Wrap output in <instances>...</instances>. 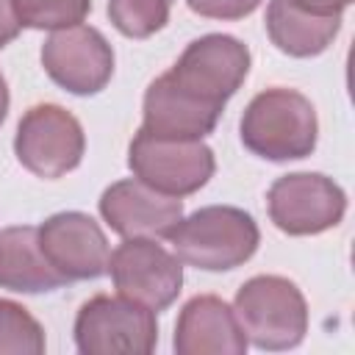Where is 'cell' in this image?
I'll list each match as a JSON object with an SVG mask.
<instances>
[{"instance_id": "10", "label": "cell", "mask_w": 355, "mask_h": 355, "mask_svg": "<svg viewBox=\"0 0 355 355\" xmlns=\"http://www.w3.org/2000/svg\"><path fill=\"white\" fill-rule=\"evenodd\" d=\"M116 291L150 311L169 308L183 286V261L155 239H125L108 258Z\"/></svg>"}, {"instance_id": "16", "label": "cell", "mask_w": 355, "mask_h": 355, "mask_svg": "<svg viewBox=\"0 0 355 355\" xmlns=\"http://www.w3.org/2000/svg\"><path fill=\"white\" fill-rule=\"evenodd\" d=\"M341 31V14H311L288 0H269L266 6V33L272 44L294 58H311L324 53Z\"/></svg>"}, {"instance_id": "20", "label": "cell", "mask_w": 355, "mask_h": 355, "mask_svg": "<svg viewBox=\"0 0 355 355\" xmlns=\"http://www.w3.org/2000/svg\"><path fill=\"white\" fill-rule=\"evenodd\" d=\"M186 6L208 19H244L261 6V0H186Z\"/></svg>"}, {"instance_id": "5", "label": "cell", "mask_w": 355, "mask_h": 355, "mask_svg": "<svg viewBox=\"0 0 355 355\" xmlns=\"http://www.w3.org/2000/svg\"><path fill=\"white\" fill-rule=\"evenodd\" d=\"M128 166L133 178L155 191L189 197L211 180L216 161L202 139H166L139 128L128 147Z\"/></svg>"}, {"instance_id": "19", "label": "cell", "mask_w": 355, "mask_h": 355, "mask_svg": "<svg viewBox=\"0 0 355 355\" xmlns=\"http://www.w3.org/2000/svg\"><path fill=\"white\" fill-rule=\"evenodd\" d=\"M14 6L19 22L36 31L80 25L83 17L92 11V0H14Z\"/></svg>"}, {"instance_id": "3", "label": "cell", "mask_w": 355, "mask_h": 355, "mask_svg": "<svg viewBox=\"0 0 355 355\" xmlns=\"http://www.w3.org/2000/svg\"><path fill=\"white\" fill-rule=\"evenodd\" d=\"M233 313L247 344L280 352L297 347L308 333V305L297 283L280 275L250 277L233 300Z\"/></svg>"}, {"instance_id": "17", "label": "cell", "mask_w": 355, "mask_h": 355, "mask_svg": "<svg viewBox=\"0 0 355 355\" xmlns=\"http://www.w3.org/2000/svg\"><path fill=\"white\" fill-rule=\"evenodd\" d=\"M175 0H108L111 25L128 39H147L169 22Z\"/></svg>"}, {"instance_id": "23", "label": "cell", "mask_w": 355, "mask_h": 355, "mask_svg": "<svg viewBox=\"0 0 355 355\" xmlns=\"http://www.w3.org/2000/svg\"><path fill=\"white\" fill-rule=\"evenodd\" d=\"M6 114H8V86H6V78L0 72V125L6 122Z\"/></svg>"}, {"instance_id": "8", "label": "cell", "mask_w": 355, "mask_h": 355, "mask_svg": "<svg viewBox=\"0 0 355 355\" xmlns=\"http://www.w3.org/2000/svg\"><path fill=\"white\" fill-rule=\"evenodd\" d=\"M269 219L288 236H316L336 227L347 211L344 189L322 172H291L269 186Z\"/></svg>"}, {"instance_id": "11", "label": "cell", "mask_w": 355, "mask_h": 355, "mask_svg": "<svg viewBox=\"0 0 355 355\" xmlns=\"http://www.w3.org/2000/svg\"><path fill=\"white\" fill-rule=\"evenodd\" d=\"M39 244L53 269L67 280H97L108 272V239L83 211H61L39 225Z\"/></svg>"}, {"instance_id": "13", "label": "cell", "mask_w": 355, "mask_h": 355, "mask_svg": "<svg viewBox=\"0 0 355 355\" xmlns=\"http://www.w3.org/2000/svg\"><path fill=\"white\" fill-rule=\"evenodd\" d=\"M175 352L178 355H244L247 338L239 327L233 308L214 297H191L175 324Z\"/></svg>"}, {"instance_id": "2", "label": "cell", "mask_w": 355, "mask_h": 355, "mask_svg": "<svg viewBox=\"0 0 355 355\" xmlns=\"http://www.w3.org/2000/svg\"><path fill=\"white\" fill-rule=\"evenodd\" d=\"M169 241L183 263L205 272H227L255 255L261 230L244 208L205 205L180 219Z\"/></svg>"}, {"instance_id": "12", "label": "cell", "mask_w": 355, "mask_h": 355, "mask_svg": "<svg viewBox=\"0 0 355 355\" xmlns=\"http://www.w3.org/2000/svg\"><path fill=\"white\" fill-rule=\"evenodd\" d=\"M100 216L122 239H169L183 219V202L139 178H125L100 194Z\"/></svg>"}, {"instance_id": "9", "label": "cell", "mask_w": 355, "mask_h": 355, "mask_svg": "<svg viewBox=\"0 0 355 355\" xmlns=\"http://www.w3.org/2000/svg\"><path fill=\"white\" fill-rule=\"evenodd\" d=\"M42 67L64 92L89 97L108 86L114 75V47L92 25L58 28L42 44Z\"/></svg>"}, {"instance_id": "6", "label": "cell", "mask_w": 355, "mask_h": 355, "mask_svg": "<svg viewBox=\"0 0 355 355\" xmlns=\"http://www.w3.org/2000/svg\"><path fill=\"white\" fill-rule=\"evenodd\" d=\"M17 161L36 178L55 180L72 172L86 153V136L80 122L55 103H39L28 108L14 136Z\"/></svg>"}, {"instance_id": "14", "label": "cell", "mask_w": 355, "mask_h": 355, "mask_svg": "<svg viewBox=\"0 0 355 355\" xmlns=\"http://www.w3.org/2000/svg\"><path fill=\"white\" fill-rule=\"evenodd\" d=\"M225 108L202 103L178 89L166 72L158 75L144 92V130L166 139H202L208 136Z\"/></svg>"}, {"instance_id": "15", "label": "cell", "mask_w": 355, "mask_h": 355, "mask_svg": "<svg viewBox=\"0 0 355 355\" xmlns=\"http://www.w3.org/2000/svg\"><path fill=\"white\" fill-rule=\"evenodd\" d=\"M67 286L39 244V227L14 225L0 230V288L17 294H44Z\"/></svg>"}, {"instance_id": "7", "label": "cell", "mask_w": 355, "mask_h": 355, "mask_svg": "<svg viewBox=\"0 0 355 355\" xmlns=\"http://www.w3.org/2000/svg\"><path fill=\"white\" fill-rule=\"evenodd\" d=\"M250 72V50L227 33H208L180 53L166 78L191 97L225 108Z\"/></svg>"}, {"instance_id": "4", "label": "cell", "mask_w": 355, "mask_h": 355, "mask_svg": "<svg viewBox=\"0 0 355 355\" xmlns=\"http://www.w3.org/2000/svg\"><path fill=\"white\" fill-rule=\"evenodd\" d=\"M72 333L83 355H147L158 344V319L122 294H97L80 305Z\"/></svg>"}, {"instance_id": "18", "label": "cell", "mask_w": 355, "mask_h": 355, "mask_svg": "<svg viewBox=\"0 0 355 355\" xmlns=\"http://www.w3.org/2000/svg\"><path fill=\"white\" fill-rule=\"evenodd\" d=\"M44 347V330L28 308L0 300V355H42Z\"/></svg>"}, {"instance_id": "1", "label": "cell", "mask_w": 355, "mask_h": 355, "mask_svg": "<svg viewBox=\"0 0 355 355\" xmlns=\"http://www.w3.org/2000/svg\"><path fill=\"white\" fill-rule=\"evenodd\" d=\"M239 133L244 147L266 161H300L316 150L319 122L311 100L297 89L272 86L250 100Z\"/></svg>"}, {"instance_id": "21", "label": "cell", "mask_w": 355, "mask_h": 355, "mask_svg": "<svg viewBox=\"0 0 355 355\" xmlns=\"http://www.w3.org/2000/svg\"><path fill=\"white\" fill-rule=\"evenodd\" d=\"M19 28H22V22L17 17L14 0H0V50L19 36Z\"/></svg>"}, {"instance_id": "22", "label": "cell", "mask_w": 355, "mask_h": 355, "mask_svg": "<svg viewBox=\"0 0 355 355\" xmlns=\"http://www.w3.org/2000/svg\"><path fill=\"white\" fill-rule=\"evenodd\" d=\"M288 3L297 6V8H302V11L330 17V14H341L352 0H288Z\"/></svg>"}]
</instances>
